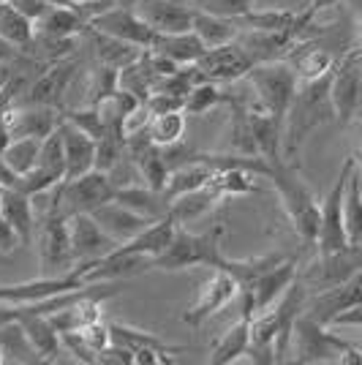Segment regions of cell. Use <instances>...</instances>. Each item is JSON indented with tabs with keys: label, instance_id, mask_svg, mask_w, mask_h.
<instances>
[{
	"label": "cell",
	"instance_id": "obj_54",
	"mask_svg": "<svg viewBox=\"0 0 362 365\" xmlns=\"http://www.w3.org/2000/svg\"><path fill=\"white\" fill-rule=\"evenodd\" d=\"M327 327H362V303L351 305L346 311H341Z\"/></svg>",
	"mask_w": 362,
	"mask_h": 365
},
{
	"label": "cell",
	"instance_id": "obj_41",
	"mask_svg": "<svg viewBox=\"0 0 362 365\" xmlns=\"http://www.w3.org/2000/svg\"><path fill=\"white\" fill-rule=\"evenodd\" d=\"M291 68L297 71V79L300 82H314V79H321L327 76L335 68V61H332L330 52L324 49H305V52H297L294 58H289Z\"/></svg>",
	"mask_w": 362,
	"mask_h": 365
},
{
	"label": "cell",
	"instance_id": "obj_62",
	"mask_svg": "<svg viewBox=\"0 0 362 365\" xmlns=\"http://www.w3.org/2000/svg\"><path fill=\"white\" fill-rule=\"evenodd\" d=\"M0 365H3V351H0Z\"/></svg>",
	"mask_w": 362,
	"mask_h": 365
},
{
	"label": "cell",
	"instance_id": "obj_27",
	"mask_svg": "<svg viewBox=\"0 0 362 365\" xmlns=\"http://www.w3.org/2000/svg\"><path fill=\"white\" fill-rule=\"evenodd\" d=\"M150 49H152V52H161V55H166V58H172V61L180 63V66L197 63L199 58L207 52L205 41H202L194 31L158 33V38H155V44H152Z\"/></svg>",
	"mask_w": 362,
	"mask_h": 365
},
{
	"label": "cell",
	"instance_id": "obj_42",
	"mask_svg": "<svg viewBox=\"0 0 362 365\" xmlns=\"http://www.w3.org/2000/svg\"><path fill=\"white\" fill-rule=\"evenodd\" d=\"M343 218H346V235L348 243H360L362 240V185L360 172L354 167L346 185V199H343Z\"/></svg>",
	"mask_w": 362,
	"mask_h": 365
},
{
	"label": "cell",
	"instance_id": "obj_16",
	"mask_svg": "<svg viewBox=\"0 0 362 365\" xmlns=\"http://www.w3.org/2000/svg\"><path fill=\"white\" fill-rule=\"evenodd\" d=\"M79 287H85V281L79 278L76 270L58 275V278L38 275V278L25 281V284H6V287H0V303L28 305L36 303V300H44V297H52V294H61V292L79 289Z\"/></svg>",
	"mask_w": 362,
	"mask_h": 365
},
{
	"label": "cell",
	"instance_id": "obj_45",
	"mask_svg": "<svg viewBox=\"0 0 362 365\" xmlns=\"http://www.w3.org/2000/svg\"><path fill=\"white\" fill-rule=\"evenodd\" d=\"M66 120H71L74 125H79L85 134H90L95 142L101 137H106V123H104V115H101V109L88 104L85 109H71V112H66Z\"/></svg>",
	"mask_w": 362,
	"mask_h": 365
},
{
	"label": "cell",
	"instance_id": "obj_61",
	"mask_svg": "<svg viewBox=\"0 0 362 365\" xmlns=\"http://www.w3.org/2000/svg\"><path fill=\"white\" fill-rule=\"evenodd\" d=\"M357 349H360V351H362V338H360V344H357Z\"/></svg>",
	"mask_w": 362,
	"mask_h": 365
},
{
	"label": "cell",
	"instance_id": "obj_30",
	"mask_svg": "<svg viewBox=\"0 0 362 365\" xmlns=\"http://www.w3.org/2000/svg\"><path fill=\"white\" fill-rule=\"evenodd\" d=\"M237 22L248 25L257 33H291L297 36L302 25H308L311 19L305 14H294V11H281V9H264V11H248L240 16Z\"/></svg>",
	"mask_w": 362,
	"mask_h": 365
},
{
	"label": "cell",
	"instance_id": "obj_38",
	"mask_svg": "<svg viewBox=\"0 0 362 365\" xmlns=\"http://www.w3.org/2000/svg\"><path fill=\"white\" fill-rule=\"evenodd\" d=\"M286 257H281V254H264V257H254V259H224V264H221V270H227L237 278V284H240L242 289L245 287H251L254 281H257L262 273H267L270 267H275L278 262H284Z\"/></svg>",
	"mask_w": 362,
	"mask_h": 365
},
{
	"label": "cell",
	"instance_id": "obj_46",
	"mask_svg": "<svg viewBox=\"0 0 362 365\" xmlns=\"http://www.w3.org/2000/svg\"><path fill=\"white\" fill-rule=\"evenodd\" d=\"M257 0H197V9H205L210 14L229 16V19H240L248 11H254Z\"/></svg>",
	"mask_w": 362,
	"mask_h": 365
},
{
	"label": "cell",
	"instance_id": "obj_9",
	"mask_svg": "<svg viewBox=\"0 0 362 365\" xmlns=\"http://www.w3.org/2000/svg\"><path fill=\"white\" fill-rule=\"evenodd\" d=\"M0 123L11 139H46L58 131L63 115H58V107L52 104H19V107H0Z\"/></svg>",
	"mask_w": 362,
	"mask_h": 365
},
{
	"label": "cell",
	"instance_id": "obj_56",
	"mask_svg": "<svg viewBox=\"0 0 362 365\" xmlns=\"http://www.w3.org/2000/svg\"><path fill=\"white\" fill-rule=\"evenodd\" d=\"M354 161H357V167H362V142L357 145V150H354Z\"/></svg>",
	"mask_w": 362,
	"mask_h": 365
},
{
	"label": "cell",
	"instance_id": "obj_26",
	"mask_svg": "<svg viewBox=\"0 0 362 365\" xmlns=\"http://www.w3.org/2000/svg\"><path fill=\"white\" fill-rule=\"evenodd\" d=\"M218 202H221V194L207 182V185H202V188H194V191H188V194H180V197L172 199L169 215H172L180 227H185V224L202 218L205 213H210Z\"/></svg>",
	"mask_w": 362,
	"mask_h": 365
},
{
	"label": "cell",
	"instance_id": "obj_24",
	"mask_svg": "<svg viewBox=\"0 0 362 365\" xmlns=\"http://www.w3.org/2000/svg\"><path fill=\"white\" fill-rule=\"evenodd\" d=\"M19 324L25 327V333L31 338L33 349L38 351L41 363H55L63 354V338L55 330V324L44 314H25L19 317Z\"/></svg>",
	"mask_w": 362,
	"mask_h": 365
},
{
	"label": "cell",
	"instance_id": "obj_17",
	"mask_svg": "<svg viewBox=\"0 0 362 365\" xmlns=\"http://www.w3.org/2000/svg\"><path fill=\"white\" fill-rule=\"evenodd\" d=\"M134 9L155 33L191 31L197 11V6H188L182 0H136Z\"/></svg>",
	"mask_w": 362,
	"mask_h": 365
},
{
	"label": "cell",
	"instance_id": "obj_25",
	"mask_svg": "<svg viewBox=\"0 0 362 365\" xmlns=\"http://www.w3.org/2000/svg\"><path fill=\"white\" fill-rule=\"evenodd\" d=\"M115 202H120V205L131 207L136 213L148 215L150 221L169 215V205H172L161 191H152L150 185H145V182L142 185H118Z\"/></svg>",
	"mask_w": 362,
	"mask_h": 365
},
{
	"label": "cell",
	"instance_id": "obj_53",
	"mask_svg": "<svg viewBox=\"0 0 362 365\" xmlns=\"http://www.w3.org/2000/svg\"><path fill=\"white\" fill-rule=\"evenodd\" d=\"M16 248H22V240H19L16 229L0 215V254H11Z\"/></svg>",
	"mask_w": 362,
	"mask_h": 365
},
{
	"label": "cell",
	"instance_id": "obj_47",
	"mask_svg": "<svg viewBox=\"0 0 362 365\" xmlns=\"http://www.w3.org/2000/svg\"><path fill=\"white\" fill-rule=\"evenodd\" d=\"M79 333H82L85 344H88L95 354H101V351L112 344V324L104 319H95V322H90V324H85Z\"/></svg>",
	"mask_w": 362,
	"mask_h": 365
},
{
	"label": "cell",
	"instance_id": "obj_21",
	"mask_svg": "<svg viewBox=\"0 0 362 365\" xmlns=\"http://www.w3.org/2000/svg\"><path fill=\"white\" fill-rule=\"evenodd\" d=\"M93 218L101 224V229H104L112 240H118V245L136 237L148 224H152L148 215L136 213V210L125 207V205L115 202V199L101 205L98 210H93Z\"/></svg>",
	"mask_w": 362,
	"mask_h": 365
},
{
	"label": "cell",
	"instance_id": "obj_15",
	"mask_svg": "<svg viewBox=\"0 0 362 365\" xmlns=\"http://www.w3.org/2000/svg\"><path fill=\"white\" fill-rule=\"evenodd\" d=\"M297 275H300V267H297V257H286L284 262H278L275 267H270L267 273H262L251 284V287H245V294L251 297V308H254V314H262V311H267L270 305H275L286 289L297 281Z\"/></svg>",
	"mask_w": 362,
	"mask_h": 365
},
{
	"label": "cell",
	"instance_id": "obj_40",
	"mask_svg": "<svg viewBox=\"0 0 362 365\" xmlns=\"http://www.w3.org/2000/svg\"><path fill=\"white\" fill-rule=\"evenodd\" d=\"M112 324V341H118L128 349H145V346H155V349H166L172 354H180L185 351V346H175V344H166L161 341L155 333H148V330H139V327H131V324H120V322H109Z\"/></svg>",
	"mask_w": 362,
	"mask_h": 365
},
{
	"label": "cell",
	"instance_id": "obj_35",
	"mask_svg": "<svg viewBox=\"0 0 362 365\" xmlns=\"http://www.w3.org/2000/svg\"><path fill=\"white\" fill-rule=\"evenodd\" d=\"M36 38V28H33V19L16 11L11 3L0 0V41L11 46H28Z\"/></svg>",
	"mask_w": 362,
	"mask_h": 365
},
{
	"label": "cell",
	"instance_id": "obj_18",
	"mask_svg": "<svg viewBox=\"0 0 362 365\" xmlns=\"http://www.w3.org/2000/svg\"><path fill=\"white\" fill-rule=\"evenodd\" d=\"M76 68H79L76 58L55 61L46 71L36 76V82L25 91L22 104H52V107H58L66 91H68V85H71V79L76 76Z\"/></svg>",
	"mask_w": 362,
	"mask_h": 365
},
{
	"label": "cell",
	"instance_id": "obj_10",
	"mask_svg": "<svg viewBox=\"0 0 362 365\" xmlns=\"http://www.w3.org/2000/svg\"><path fill=\"white\" fill-rule=\"evenodd\" d=\"M240 284H237V278L227 270H221V267H215V273L202 284V289H199V297L194 300V305L182 314V322L188 324V327H199V324H205V322L215 317V314H221L229 303H234L237 300V294H240Z\"/></svg>",
	"mask_w": 362,
	"mask_h": 365
},
{
	"label": "cell",
	"instance_id": "obj_29",
	"mask_svg": "<svg viewBox=\"0 0 362 365\" xmlns=\"http://www.w3.org/2000/svg\"><path fill=\"white\" fill-rule=\"evenodd\" d=\"M248 346H251V319L240 317L227 333L215 341V346L210 351V363L212 365L237 363V360H242L248 354Z\"/></svg>",
	"mask_w": 362,
	"mask_h": 365
},
{
	"label": "cell",
	"instance_id": "obj_55",
	"mask_svg": "<svg viewBox=\"0 0 362 365\" xmlns=\"http://www.w3.org/2000/svg\"><path fill=\"white\" fill-rule=\"evenodd\" d=\"M341 0H311V6H308V11H305V16L311 19L314 14H319V11H324V9H332V6H338Z\"/></svg>",
	"mask_w": 362,
	"mask_h": 365
},
{
	"label": "cell",
	"instance_id": "obj_58",
	"mask_svg": "<svg viewBox=\"0 0 362 365\" xmlns=\"http://www.w3.org/2000/svg\"><path fill=\"white\" fill-rule=\"evenodd\" d=\"M348 6H351L357 14H362V0H348Z\"/></svg>",
	"mask_w": 362,
	"mask_h": 365
},
{
	"label": "cell",
	"instance_id": "obj_3",
	"mask_svg": "<svg viewBox=\"0 0 362 365\" xmlns=\"http://www.w3.org/2000/svg\"><path fill=\"white\" fill-rule=\"evenodd\" d=\"M221 237H224V224H215L207 232H188L185 227H177L175 240L161 257L152 262V270H188V267H221L224 264V251H221Z\"/></svg>",
	"mask_w": 362,
	"mask_h": 365
},
{
	"label": "cell",
	"instance_id": "obj_39",
	"mask_svg": "<svg viewBox=\"0 0 362 365\" xmlns=\"http://www.w3.org/2000/svg\"><path fill=\"white\" fill-rule=\"evenodd\" d=\"M148 134L150 142L158 148H169V145H177L182 142L185 134V112H161V115H152L150 125H148Z\"/></svg>",
	"mask_w": 362,
	"mask_h": 365
},
{
	"label": "cell",
	"instance_id": "obj_63",
	"mask_svg": "<svg viewBox=\"0 0 362 365\" xmlns=\"http://www.w3.org/2000/svg\"><path fill=\"white\" fill-rule=\"evenodd\" d=\"M357 245H360V248H362V240H360V243H357Z\"/></svg>",
	"mask_w": 362,
	"mask_h": 365
},
{
	"label": "cell",
	"instance_id": "obj_50",
	"mask_svg": "<svg viewBox=\"0 0 362 365\" xmlns=\"http://www.w3.org/2000/svg\"><path fill=\"white\" fill-rule=\"evenodd\" d=\"M98 363L104 365H134V349L123 346L118 341H112L101 354H98Z\"/></svg>",
	"mask_w": 362,
	"mask_h": 365
},
{
	"label": "cell",
	"instance_id": "obj_1",
	"mask_svg": "<svg viewBox=\"0 0 362 365\" xmlns=\"http://www.w3.org/2000/svg\"><path fill=\"white\" fill-rule=\"evenodd\" d=\"M330 79L332 71L314 82H300V88L291 98V107L284 118V158L291 164H297V155L308 137L324 123L335 120V109L330 101Z\"/></svg>",
	"mask_w": 362,
	"mask_h": 365
},
{
	"label": "cell",
	"instance_id": "obj_57",
	"mask_svg": "<svg viewBox=\"0 0 362 365\" xmlns=\"http://www.w3.org/2000/svg\"><path fill=\"white\" fill-rule=\"evenodd\" d=\"M115 6H125V9H134L136 0H115Z\"/></svg>",
	"mask_w": 362,
	"mask_h": 365
},
{
	"label": "cell",
	"instance_id": "obj_37",
	"mask_svg": "<svg viewBox=\"0 0 362 365\" xmlns=\"http://www.w3.org/2000/svg\"><path fill=\"white\" fill-rule=\"evenodd\" d=\"M155 79H158V76H155L150 61H148V49H145L134 63H128V66H123L120 68V88L123 91L136 93L142 101H148V96L152 93Z\"/></svg>",
	"mask_w": 362,
	"mask_h": 365
},
{
	"label": "cell",
	"instance_id": "obj_8",
	"mask_svg": "<svg viewBox=\"0 0 362 365\" xmlns=\"http://www.w3.org/2000/svg\"><path fill=\"white\" fill-rule=\"evenodd\" d=\"M38 264H41V275H49V278L71 273L76 267L71 240H68L66 215L61 213L44 215L41 235H38Z\"/></svg>",
	"mask_w": 362,
	"mask_h": 365
},
{
	"label": "cell",
	"instance_id": "obj_11",
	"mask_svg": "<svg viewBox=\"0 0 362 365\" xmlns=\"http://www.w3.org/2000/svg\"><path fill=\"white\" fill-rule=\"evenodd\" d=\"M362 96V52L348 55L341 66L332 68L330 79V101L335 109V120L338 123H351L354 112L360 107Z\"/></svg>",
	"mask_w": 362,
	"mask_h": 365
},
{
	"label": "cell",
	"instance_id": "obj_5",
	"mask_svg": "<svg viewBox=\"0 0 362 365\" xmlns=\"http://www.w3.org/2000/svg\"><path fill=\"white\" fill-rule=\"evenodd\" d=\"M118 185L112 178L101 172V169H90L88 175L74 178V180H63L55 185V197L46 205V213H61V215H74V213H93L101 205L115 199Z\"/></svg>",
	"mask_w": 362,
	"mask_h": 365
},
{
	"label": "cell",
	"instance_id": "obj_6",
	"mask_svg": "<svg viewBox=\"0 0 362 365\" xmlns=\"http://www.w3.org/2000/svg\"><path fill=\"white\" fill-rule=\"evenodd\" d=\"M354 167H357V161H354V155H348L341 164V172L327 191V197L321 199V224H319L316 237L319 257H332L351 245L346 235V218H343V199H346V185Z\"/></svg>",
	"mask_w": 362,
	"mask_h": 365
},
{
	"label": "cell",
	"instance_id": "obj_2",
	"mask_svg": "<svg viewBox=\"0 0 362 365\" xmlns=\"http://www.w3.org/2000/svg\"><path fill=\"white\" fill-rule=\"evenodd\" d=\"M270 180L281 197V205H284L297 237L302 243L316 245L319 224H321V202L314 197L308 182L302 180L297 164H291L281 155L278 161L270 164Z\"/></svg>",
	"mask_w": 362,
	"mask_h": 365
},
{
	"label": "cell",
	"instance_id": "obj_12",
	"mask_svg": "<svg viewBox=\"0 0 362 365\" xmlns=\"http://www.w3.org/2000/svg\"><path fill=\"white\" fill-rule=\"evenodd\" d=\"M199 71L205 79L212 82H234V79H245L248 71L257 66V58L237 41H229L221 46H210L202 58L197 61Z\"/></svg>",
	"mask_w": 362,
	"mask_h": 365
},
{
	"label": "cell",
	"instance_id": "obj_23",
	"mask_svg": "<svg viewBox=\"0 0 362 365\" xmlns=\"http://www.w3.org/2000/svg\"><path fill=\"white\" fill-rule=\"evenodd\" d=\"M3 218L16 229L22 245H31L33 229H36V207L33 197L22 194L14 185H3Z\"/></svg>",
	"mask_w": 362,
	"mask_h": 365
},
{
	"label": "cell",
	"instance_id": "obj_52",
	"mask_svg": "<svg viewBox=\"0 0 362 365\" xmlns=\"http://www.w3.org/2000/svg\"><path fill=\"white\" fill-rule=\"evenodd\" d=\"M172 363V351L155 349V346H145V349L134 351V365H169Z\"/></svg>",
	"mask_w": 362,
	"mask_h": 365
},
{
	"label": "cell",
	"instance_id": "obj_36",
	"mask_svg": "<svg viewBox=\"0 0 362 365\" xmlns=\"http://www.w3.org/2000/svg\"><path fill=\"white\" fill-rule=\"evenodd\" d=\"M210 185L221 194V199L229 197H248V194H257V182H254V172L240 167H229V169H215L210 178Z\"/></svg>",
	"mask_w": 362,
	"mask_h": 365
},
{
	"label": "cell",
	"instance_id": "obj_20",
	"mask_svg": "<svg viewBox=\"0 0 362 365\" xmlns=\"http://www.w3.org/2000/svg\"><path fill=\"white\" fill-rule=\"evenodd\" d=\"M177 227H180V224H177L172 215L155 218V221H152V224H148V227L142 229L136 237H131V240L120 243L115 251H123V254H136V257H148V259H152V262H155V259L161 257L166 248L172 245Z\"/></svg>",
	"mask_w": 362,
	"mask_h": 365
},
{
	"label": "cell",
	"instance_id": "obj_60",
	"mask_svg": "<svg viewBox=\"0 0 362 365\" xmlns=\"http://www.w3.org/2000/svg\"><path fill=\"white\" fill-rule=\"evenodd\" d=\"M66 3H68V6H79V3H82V0H66Z\"/></svg>",
	"mask_w": 362,
	"mask_h": 365
},
{
	"label": "cell",
	"instance_id": "obj_7",
	"mask_svg": "<svg viewBox=\"0 0 362 365\" xmlns=\"http://www.w3.org/2000/svg\"><path fill=\"white\" fill-rule=\"evenodd\" d=\"M351 346V341L330 333L327 324H319L308 314H300L291 330V351L294 363H341V354Z\"/></svg>",
	"mask_w": 362,
	"mask_h": 365
},
{
	"label": "cell",
	"instance_id": "obj_31",
	"mask_svg": "<svg viewBox=\"0 0 362 365\" xmlns=\"http://www.w3.org/2000/svg\"><path fill=\"white\" fill-rule=\"evenodd\" d=\"M0 351H3V363L14 365H38L41 357L33 349L31 338L25 333V327L19 324V319L9 322L0 327Z\"/></svg>",
	"mask_w": 362,
	"mask_h": 365
},
{
	"label": "cell",
	"instance_id": "obj_34",
	"mask_svg": "<svg viewBox=\"0 0 362 365\" xmlns=\"http://www.w3.org/2000/svg\"><path fill=\"white\" fill-rule=\"evenodd\" d=\"M212 172L215 169L210 164H205V161H191V164H182V167L172 169V175H169V180L164 185V197L172 202L175 197H180V194H188V191H194V188H202V185H207L212 178Z\"/></svg>",
	"mask_w": 362,
	"mask_h": 365
},
{
	"label": "cell",
	"instance_id": "obj_33",
	"mask_svg": "<svg viewBox=\"0 0 362 365\" xmlns=\"http://www.w3.org/2000/svg\"><path fill=\"white\" fill-rule=\"evenodd\" d=\"M237 25H240L237 19H229V16H218V14L205 11V9H197V11H194V25H191V31L197 33L199 38L205 41V46L210 49V46L237 41V31H240Z\"/></svg>",
	"mask_w": 362,
	"mask_h": 365
},
{
	"label": "cell",
	"instance_id": "obj_44",
	"mask_svg": "<svg viewBox=\"0 0 362 365\" xmlns=\"http://www.w3.org/2000/svg\"><path fill=\"white\" fill-rule=\"evenodd\" d=\"M118 91H120V68H115V66H101V63H98V68H95L90 76V104L98 107L101 101L112 98Z\"/></svg>",
	"mask_w": 362,
	"mask_h": 365
},
{
	"label": "cell",
	"instance_id": "obj_22",
	"mask_svg": "<svg viewBox=\"0 0 362 365\" xmlns=\"http://www.w3.org/2000/svg\"><path fill=\"white\" fill-rule=\"evenodd\" d=\"M248 120H251V137H254V145H257V153L272 164V161H278L284 153V118H278V115H270V112H264V109H259L254 101H251V107H248Z\"/></svg>",
	"mask_w": 362,
	"mask_h": 365
},
{
	"label": "cell",
	"instance_id": "obj_32",
	"mask_svg": "<svg viewBox=\"0 0 362 365\" xmlns=\"http://www.w3.org/2000/svg\"><path fill=\"white\" fill-rule=\"evenodd\" d=\"M85 28L88 22L74 6H52L38 19V33L44 38H76L79 33H85Z\"/></svg>",
	"mask_w": 362,
	"mask_h": 365
},
{
	"label": "cell",
	"instance_id": "obj_49",
	"mask_svg": "<svg viewBox=\"0 0 362 365\" xmlns=\"http://www.w3.org/2000/svg\"><path fill=\"white\" fill-rule=\"evenodd\" d=\"M150 107L152 115H161V112H177L182 109L185 112V98L182 96H175V93H164V91H152L145 101Z\"/></svg>",
	"mask_w": 362,
	"mask_h": 365
},
{
	"label": "cell",
	"instance_id": "obj_48",
	"mask_svg": "<svg viewBox=\"0 0 362 365\" xmlns=\"http://www.w3.org/2000/svg\"><path fill=\"white\" fill-rule=\"evenodd\" d=\"M63 349L68 351V354H74V360L76 363H98V354L85 344V338H82V333L76 330V333H63Z\"/></svg>",
	"mask_w": 362,
	"mask_h": 365
},
{
	"label": "cell",
	"instance_id": "obj_43",
	"mask_svg": "<svg viewBox=\"0 0 362 365\" xmlns=\"http://www.w3.org/2000/svg\"><path fill=\"white\" fill-rule=\"evenodd\" d=\"M218 104H227V93L218 88V82L205 79L185 96V115H207Z\"/></svg>",
	"mask_w": 362,
	"mask_h": 365
},
{
	"label": "cell",
	"instance_id": "obj_13",
	"mask_svg": "<svg viewBox=\"0 0 362 365\" xmlns=\"http://www.w3.org/2000/svg\"><path fill=\"white\" fill-rule=\"evenodd\" d=\"M66 224H68V240H71L76 264L79 262H98L118 248V240H112L106 235L101 224L93 218V213L66 215Z\"/></svg>",
	"mask_w": 362,
	"mask_h": 365
},
{
	"label": "cell",
	"instance_id": "obj_59",
	"mask_svg": "<svg viewBox=\"0 0 362 365\" xmlns=\"http://www.w3.org/2000/svg\"><path fill=\"white\" fill-rule=\"evenodd\" d=\"M0 213H3V185H0Z\"/></svg>",
	"mask_w": 362,
	"mask_h": 365
},
{
	"label": "cell",
	"instance_id": "obj_14",
	"mask_svg": "<svg viewBox=\"0 0 362 365\" xmlns=\"http://www.w3.org/2000/svg\"><path fill=\"white\" fill-rule=\"evenodd\" d=\"M88 25L106 33V36H115V38H123L128 44L142 46V49H150L158 38V33L136 14V9H125V6H112L104 14L93 16Z\"/></svg>",
	"mask_w": 362,
	"mask_h": 365
},
{
	"label": "cell",
	"instance_id": "obj_28",
	"mask_svg": "<svg viewBox=\"0 0 362 365\" xmlns=\"http://www.w3.org/2000/svg\"><path fill=\"white\" fill-rule=\"evenodd\" d=\"M88 38H90V46L95 49V58L101 66H115V68H123L128 63H134L145 49L142 46H134L123 38H115V36H106V33L95 31V28H85Z\"/></svg>",
	"mask_w": 362,
	"mask_h": 365
},
{
	"label": "cell",
	"instance_id": "obj_4",
	"mask_svg": "<svg viewBox=\"0 0 362 365\" xmlns=\"http://www.w3.org/2000/svg\"><path fill=\"white\" fill-rule=\"evenodd\" d=\"M248 85L254 91V104L270 115L278 118H286L289 107H291V98L300 88V79L297 71L291 68L289 61H267L257 63L251 71H248Z\"/></svg>",
	"mask_w": 362,
	"mask_h": 365
},
{
	"label": "cell",
	"instance_id": "obj_51",
	"mask_svg": "<svg viewBox=\"0 0 362 365\" xmlns=\"http://www.w3.org/2000/svg\"><path fill=\"white\" fill-rule=\"evenodd\" d=\"M6 3H11L16 11H22V14L33 19V22H38L41 16L55 6V3H49V0H6Z\"/></svg>",
	"mask_w": 362,
	"mask_h": 365
},
{
	"label": "cell",
	"instance_id": "obj_19",
	"mask_svg": "<svg viewBox=\"0 0 362 365\" xmlns=\"http://www.w3.org/2000/svg\"><path fill=\"white\" fill-rule=\"evenodd\" d=\"M58 131H61L63 155H66V178L63 180H74V178H82L90 169H95V139L66 118L58 125Z\"/></svg>",
	"mask_w": 362,
	"mask_h": 365
}]
</instances>
